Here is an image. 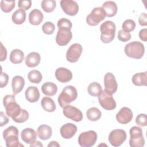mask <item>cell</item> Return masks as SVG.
Here are the masks:
<instances>
[{
  "label": "cell",
  "instance_id": "cell-1",
  "mask_svg": "<svg viewBox=\"0 0 147 147\" xmlns=\"http://www.w3.org/2000/svg\"><path fill=\"white\" fill-rule=\"evenodd\" d=\"M3 104L5 108L6 114L15 120L21 114L22 109L16 102L13 95H6L3 98Z\"/></svg>",
  "mask_w": 147,
  "mask_h": 147
},
{
  "label": "cell",
  "instance_id": "cell-2",
  "mask_svg": "<svg viewBox=\"0 0 147 147\" xmlns=\"http://www.w3.org/2000/svg\"><path fill=\"white\" fill-rule=\"evenodd\" d=\"M78 96L77 90L73 86H67L59 94L57 100L61 107L63 108L74 101Z\"/></svg>",
  "mask_w": 147,
  "mask_h": 147
},
{
  "label": "cell",
  "instance_id": "cell-3",
  "mask_svg": "<svg viewBox=\"0 0 147 147\" xmlns=\"http://www.w3.org/2000/svg\"><path fill=\"white\" fill-rule=\"evenodd\" d=\"M18 130L14 126H10L3 131V137L7 147L24 146L18 140Z\"/></svg>",
  "mask_w": 147,
  "mask_h": 147
},
{
  "label": "cell",
  "instance_id": "cell-4",
  "mask_svg": "<svg viewBox=\"0 0 147 147\" xmlns=\"http://www.w3.org/2000/svg\"><path fill=\"white\" fill-rule=\"evenodd\" d=\"M100 40L104 43L111 42L115 35L116 26L111 21H106L100 26Z\"/></svg>",
  "mask_w": 147,
  "mask_h": 147
},
{
  "label": "cell",
  "instance_id": "cell-5",
  "mask_svg": "<svg viewBox=\"0 0 147 147\" xmlns=\"http://www.w3.org/2000/svg\"><path fill=\"white\" fill-rule=\"evenodd\" d=\"M124 51L127 56L135 59H140L144 56L145 47L140 41H133L126 45Z\"/></svg>",
  "mask_w": 147,
  "mask_h": 147
},
{
  "label": "cell",
  "instance_id": "cell-6",
  "mask_svg": "<svg viewBox=\"0 0 147 147\" xmlns=\"http://www.w3.org/2000/svg\"><path fill=\"white\" fill-rule=\"evenodd\" d=\"M130 138L129 145L131 147H142L145 144V140L142 134V130L138 126H133L129 130Z\"/></svg>",
  "mask_w": 147,
  "mask_h": 147
},
{
  "label": "cell",
  "instance_id": "cell-7",
  "mask_svg": "<svg viewBox=\"0 0 147 147\" xmlns=\"http://www.w3.org/2000/svg\"><path fill=\"white\" fill-rule=\"evenodd\" d=\"M106 17V13L102 7L94 8L87 16L86 22L90 26H96Z\"/></svg>",
  "mask_w": 147,
  "mask_h": 147
},
{
  "label": "cell",
  "instance_id": "cell-8",
  "mask_svg": "<svg viewBox=\"0 0 147 147\" xmlns=\"http://www.w3.org/2000/svg\"><path fill=\"white\" fill-rule=\"evenodd\" d=\"M97 140V134L94 130L82 133L78 137V143L82 147H91L95 145Z\"/></svg>",
  "mask_w": 147,
  "mask_h": 147
},
{
  "label": "cell",
  "instance_id": "cell-9",
  "mask_svg": "<svg viewBox=\"0 0 147 147\" xmlns=\"http://www.w3.org/2000/svg\"><path fill=\"white\" fill-rule=\"evenodd\" d=\"M126 137V133L124 130L115 129L110 133L108 140L112 146L118 147L124 142Z\"/></svg>",
  "mask_w": 147,
  "mask_h": 147
},
{
  "label": "cell",
  "instance_id": "cell-10",
  "mask_svg": "<svg viewBox=\"0 0 147 147\" xmlns=\"http://www.w3.org/2000/svg\"><path fill=\"white\" fill-rule=\"evenodd\" d=\"M98 97L100 105L104 109L113 110L115 109L117 104L112 95L108 94L105 90H102Z\"/></svg>",
  "mask_w": 147,
  "mask_h": 147
},
{
  "label": "cell",
  "instance_id": "cell-11",
  "mask_svg": "<svg viewBox=\"0 0 147 147\" xmlns=\"http://www.w3.org/2000/svg\"><path fill=\"white\" fill-rule=\"evenodd\" d=\"M63 113L67 118L75 122H80L83 119V117L82 111L74 106L66 105L63 107Z\"/></svg>",
  "mask_w": 147,
  "mask_h": 147
},
{
  "label": "cell",
  "instance_id": "cell-12",
  "mask_svg": "<svg viewBox=\"0 0 147 147\" xmlns=\"http://www.w3.org/2000/svg\"><path fill=\"white\" fill-rule=\"evenodd\" d=\"M82 46L78 43L72 44L68 49L66 53V59L70 63H75L80 58L82 53Z\"/></svg>",
  "mask_w": 147,
  "mask_h": 147
},
{
  "label": "cell",
  "instance_id": "cell-13",
  "mask_svg": "<svg viewBox=\"0 0 147 147\" xmlns=\"http://www.w3.org/2000/svg\"><path fill=\"white\" fill-rule=\"evenodd\" d=\"M72 38V33L70 29L59 28L56 36V42L60 46L67 45Z\"/></svg>",
  "mask_w": 147,
  "mask_h": 147
},
{
  "label": "cell",
  "instance_id": "cell-14",
  "mask_svg": "<svg viewBox=\"0 0 147 147\" xmlns=\"http://www.w3.org/2000/svg\"><path fill=\"white\" fill-rule=\"evenodd\" d=\"M105 91L110 95H113L117 90L118 84L114 75L111 72H107L104 76Z\"/></svg>",
  "mask_w": 147,
  "mask_h": 147
},
{
  "label": "cell",
  "instance_id": "cell-15",
  "mask_svg": "<svg viewBox=\"0 0 147 147\" xmlns=\"http://www.w3.org/2000/svg\"><path fill=\"white\" fill-rule=\"evenodd\" d=\"M60 6L63 11L68 16H75L79 11V5L74 1L62 0L60 1Z\"/></svg>",
  "mask_w": 147,
  "mask_h": 147
},
{
  "label": "cell",
  "instance_id": "cell-16",
  "mask_svg": "<svg viewBox=\"0 0 147 147\" xmlns=\"http://www.w3.org/2000/svg\"><path fill=\"white\" fill-rule=\"evenodd\" d=\"M133 112L127 107H122L116 114V119L121 124H127L133 119Z\"/></svg>",
  "mask_w": 147,
  "mask_h": 147
},
{
  "label": "cell",
  "instance_id": "cell-17",
  "mask_svg": "<svg viewBox=\"0 0 147 147\" xmlns=\"http://www.w3.org/2000/svg\"><path fill=\"white\" fill-rule=\"evenodd\" d=\"M77 131V127L72 123H67L63 125L60 130L61 137L65 139L72 138Z\"/></svg>",
  "mask_w": 147,
  "mask_h": 147
},
{
  "label": "cell",
  "instance_id": "cell-18",
  "mask_svg": "<svg viewBox=\"0 0 147 147\" xmlns=\"http://www.w3.org/2000/svg\"><path fill=\"white\" fill-rule=\"evenodd\" d=\"M55 77L56 79L61 83L69 82L72 78V72L64 67H59L55 71Z\"/></svg>",
  "mask_w": 147,
  "mask_h": 147
},
{
  "label": "cell",
  "instance_id": "cell-19",
  "mask_svg": "<svg viewBox=\"0 0 147 147\" xmlns=\"http://www.w3.org/2000/svg\"><path fill=\"white\" fill-rule=\"evenodd\" d=\"M22 140L28 144H32L37 138V133L32 128H25L21 133Z\"/></svg>",
  "mask_w": 147,
  "mask_h": 147
},
{
  "label": "cell",
  "instance_id": "cell-20",
  "mask_svg": "<svg viewBox=\"0 0 147 147\" xmlns=\"http://www.w3.org/2000/svg\"><path fill=\"white\" fill-rule=\"evenodd\" d=\"M25 96L28 102L34 103L38 100L40 95L39 90L36 87L29 86L25 91Z\"/></svg>",
  "mask_w": 147,
  "mask_h": 147
},
{
  "label": "cell",
  "instance_id": "cell-21",
  "mask_svg": "<svg viewBox=\"0 0 147 147\" xmlns=\"http://www.w3.org/2000/svg\"><path fill=\"white\" fill-rule=\"evenodd\" d=\"M41 60V56L37 52H32L29 53L25 57V61L26 66L30 68H33L37 66Z\"/></svg>",
  "mask_w": 147,
  "mask_h": 147
},
{
  "label": "cell",
  "instance_id": "cell-22",
  "mask_svg": "<svg viewBox=\"0 0 147 147\" xmlns=\"http://www.w3.org/2000/svg\"><path fill=\"white\" fill-rule=\"evenodd\" d=\"M25 85V80L21 76H15L13 77L11 81V87L13 93L16 95L20 93L23 89Z\"/></svg>",
  "mask_w": 147,
  "mask_h": 147
},
{
  "label": "cell",
  "instance_id": "cell-23",
  "mask_svg": "<svg viewBox=\"0 0 147 147\" xmlns=\"http://www.w3.org/2000/svg\"><path fill=\"white\" fill-rule=\"evenodd\" d=\"M44 15L38 9H34L32 10L29 15V22L33 25H38L42 21Z\"/></svg>",
  "mask_w": 147,
  "mask_h": 147
},
{
  "label": "cell",
  "instance_id": "cell-24",
  "mask_svg": "<svg viewBox=\"0 0 147 147\" xmlns=\"http://www.w3.org/2000/svg\"><path fill=\"white\" fill-rule=\"evenodd\" d=\"M104 10L106 16L108 17H112L114 16L118 10L117 4L114 1H106L103 3L102 7Z\"/></svg>",
  "mask_w": 147,
  "mask_h": 147
},
{
  "label": "cell",
  "instance_id": "cell-25",
  "mask_svg": "<svg viewBox=\"0 0 147 147\" xmlns=\"http://www.w3.org/2000/svg\"><path fill=\"white\" fill-rule=\"evenodd\" d=\"M38 137L42 140H47L51 138L52 134V128L47 125H40L37 131Z\"/></svg>",
  "mask_w": 147,
  "mask_h": 147
},
{
  "label": "cell",
  "instance_id": "cell-26",
  "mask_svg": "<svg viewBox=\"0 0 147 147\" xmlns=\"http://www.w3.org/2000/svg\"><path fill=\"white\" fill-rule=\"evenodd\" d=\"M133 83L137 86H146L147 85V72H139L135 74L131 79Z\"/></svg>",
  "mask_w": 147,
  "mask_h": 147
},
{
  "label": "cell",
  "instance_id": "cell-27",
  "mask_svg": "<svg viewBox=\"0 0 147 147\" xmlns=\"http://www.w3.org/2000/svg\"><path fill=\"white\" fill-rule=\"evenodd\" d=\"M41 91L47 96H53L57 91V87L53 82H46L41 87Z\"/></svg>",
  "mask_w": 147,
  "mask_h": 147
},
{
  "label": "cell",
  "instance_id": "cell-28",
  "mask_svg": "<svg viewBox=\"0 0 147 147\" xmlns=\"http://www.w3.org/2000/svg\"><path fill=\"white\" fill-rule=\"evenodd\" d=\"M41 105L42 109L48 112H53L56 109V105L53 100L49 97L45 96L42 98Z\"/></svg>",
  "mask_w": 147,
  "mask_h": 147
},
{
  "label": "cell",
  "instance_id": "cell-29",
  "mask_svg": "<svg viewBox=\"0 0 147 147\" xmlns=\"http://www.w3.org/2000/svg\"><path fill=\"white\" fill-rule=\"evenodd\" d=\"M26 19V12L24 10L19 9L16 10L11 16L12 21L17 25L23 24Z\"/></svg>",
  "mask_w": 147,
  "mask_h": 147
},
{
  "label": "cell",
  "instance_id": "cell-30",
  "mask_svg": "<svg viewBox=\"0 0 147 147\" xmlns=\"http://www.w3.org/2000/svg\"><path fill=\"white\" fill-rule=\"evenodd\" d=\"M24 59V52L18 49H13L10 55V60L13 64H20Z\"/></svg>",
  "mask_w": 147,
  "mask_h": 147
},
{
  "label": "cell",
  "instance_id": "cell-31",
  "mask_svg": "<svg viewBox=\"0 0 147 147\" xmlns=\"http://www.w3.org/2000/svg\"><path fill=\"white\" fill-rule=\"evenodd\" d=\"M87 118L89 121H96L99 120L101 116L102 113L100 110L96 107H91L86 112Z\"/></svg>",
  "mask_w": 147,
  "mask_h": 147
},
{
  "label": "cell",
  "instance_id": "cell-32",
  "mask_svg": "<svg viewBox=\"0 0 147 147\" xmlns=\"http://www.w3.org/2000/svg\"><path fill=\"white\" fill-rule=\"evenodd\" d=\"M88 92L92 96H98L102 91L100 84L98 82H92L88 85Z\"/></svg>",
  "mask_w": 147,
  "mask_h": 147
},
{
  "label": "cell",
  "instance_id": "cell-33",
  "mask_svg": "<svg viewBox=\"0 0 147 147\" xmlns=\"http://www.w3.org/2000/svg\"><path fill=\"white\" fill-rule=\"evenodd\" d=\"M28 78L31 83H39L42 78L41 72L36 69L30 71L28 75Z\"/></svg>",
  "mask_w": 147,
  "mask_h": 147
},
{
  "label": "cell",
  "instance_id": "cell-34",
  "mask_svg": "<svg viewBox=\"0 0 147 147\" xmlns=\"http://www.w3.org/2000/svg\"><path fill=\"white\" fill-rule=\"evenodd\" d=\"M41 6L44 11L47 13H51L56 8V3L54 0H43L41 2Z\"/></svg>",
  "mask_w": 147,
  "mask_h": 147
},
{
  "label": "cell",
  "instance_id": "cell-35",
  "mask_svg": "<svg viewBox=\"0 0 147 147\" xmlns=\"http://www.w3.org/2000/svg\"><path fill=\"white\" fill-rule=\"evenodd\" d=\"M15 7V1H1V9L5 13L10 12Z\"/></svg>",
  "mask_w": 147,
  "mask_h": 147
},
{
  "label": "cell",
  "instance_id": "cell-36",
  "mask_svg": "<svg viewBox=\"0 0 147 147\" xmlns=\"http://www.w3.org/2000/svg\"><path fill=\"white\" fill-rule=\"evenodd\" d=\"M136 28V23L134 21L131 19L126 20L122 24V30L126 32H130L133 31Z\"/></svg>",
  "mask_w": 147,
  "mask_h": 147
},
{
  "label": "cell",
  "instance_id": "cell-37",
  "mask_svg": "<svg viewBox=\"0 0 147 147\" xmlns=\"http://www.w3.org/2000/svg\"><path fill=\"white\" fill-rule=\"evenodd\" d=\"M55 30V26L52 22H46L42 26V32L47 34H51L53 33Z\"/></svg>",
  "mask_w": 147,
  "mask_h": 147
},
{
  "label": "cell",
  "instance_id": "cell-38",
  "mask_svg": "<svg viewBox=\"0 0 147 147\" xmlns=\"http://www.w3.org/2000/svg\"><path fill=\"white\" fill-rule=\"evenodd\" d=\"M57 25L58 28H68V29H71L72 27V24L71 21L65 18H60L58 21Z\"/></svg>",
  "mask_w": 147,
  "mask_h": 147
},
{
  "label": "cell",
  "instance_id": "cell-39",
  "mask_svg": "<svg viewBox=\"0 0 147 147\" xmlns=\"http://www.w3.org/2000/svg\"><path fill=\"white\" fill-rule=\"evenodd\" d=\"M118 38L122 42H126L130 40L131 34L129 32H125L122 29H121L118 31Z\"/></svg>",
  "mask_w": 147,
  "mask_h": 147
},
{
  "label": "cell",
  "instance_id": "cell-40",
  "mask_svg": "<svg viewBox=\"0 0 147 147\" xmlns=\"http://www.w3.org/2000/svg\"><path fill=\"white\" fill-rule=\"evenodd\" d=\"M29 117V115L28 112L25 109H22L20 115L15 120H14V121L17 123H23L28 119Z\"/></svg>",
  "mask_w": 147,
  "mask_h": 147
},
{
  "label": "cell",
  "instance_id": "cell-41",
  "mask_svg": "<svg viewBox=\"0 0 147 147\" xmlns=\"http://www.w3.org/2000/svg\"><path fill=\"white\" fill-rule=\"evenodd\" d=\"M136 123L140 126H146L147 125L146 115L145 114H140L136 118Z\"/></svg>",
  "mask_w": 147,
  "mask_h": 147
},
{
  "label": "cell",
  "instance_id": "cell-42",
  "mask_svg": "<svg viewBox=\"0 0 147 147\" xmlns=\"http://www.w3.org/2000/svg\"><path fill=\"white\" fill-rule=\"evenodd\" d=\"M32 5L30 0H20L18 2V6L21 9L26 10H28Z\"/></svg>",
  "mask_w": 147,
  "mask_h": 147
},
{
  "label": "cell",
  "instance_id": "cell-43",
  "mask_svg": "<svg viewBox=\"0 0 147 147\" xmlns=\"http://www.w3.org/2000/svg\"><path fill=\"white\" fill-rule=\"evenodd\" d=\"M9 81V76L5 72H2L1 71V78H0V87L1 88H3L5 87L8 83Z\"/></svg>",
  "mask_w": 147,
  "mask_h": 147
},
{
  "label": "cell",
  "instance_id": "cell-44",
  "mask_svg": "<svg viewBox=\"0 0 147 147\" xmlns=\"http://www.w3.org/2000/svg\"><path fill=\"white\" fill-rule=\"evenodd\" d=\"M138 22L141 26L147 25V15L146 13H142L139 16Z\"/></svg>",
  "mask_w": 147,
  "mask_h": 147
},
{
  "label": "cell",
  "instance_id": "cell-45",
  "mask_svg": "<svg viewBox=\"0 0 147 147\" xmlns=\"http://www.w3.org/2000/svg\"><path fill=\"white\" fill-rule=\"evenodd\" d=\"M0 61H3L6 60L7 57V50L6 48L3 45L2 43L1 42V51H0Z\"/></svg>",
  "mask_w": 147,
  "mask_h": 147
},
{
  "label": "cell",
  "instance_id": "cell-46",
  "mask_svg": "<svg viewBox=\"0 0 147 147\" xmlns=\"http://www.w3.org/2000/svg\"><path fill=\"white\" fill-rule=\"evenodd\" d=\"M9 122V118L7 117L3 111L0 113V126L2 127L6 125Z\"/></svg>",
  "mask_w": 147,
  "mask_h": 147
},
{
  "label": "cell",
  "instance_id": "cell-47",
  "mask_svg": "<svg viewBox=\"0 0 147 147\" xmlns=\"http://www.w3.org/2000/svg\"><path fill=\"white\" fill-rule=\"evenodd\" d=\"M139 37L143 41L146 42L147 41V29L146 28L142 29L140 31Z\"/></svg>",
  "mask_w": 147,
  "mask_h": 147
},
{
  "label": "cell",
  "instance_id": "cell-48",
  "mask_svg": "<svg viewBox=\"0 0 147 147\" xmlns=\"http://www.w3.org/2000/svg\"><path fill=\"white\" fill-rule=\"evenodd\" d=\"M30 147L32 146H43V145L39 141H35L32 144L30 145Z\"/></svg>",
  "mask_w": 147,
  "mask_h": 147
},
{
  "label": "cell",
  "instance_id": "cell-49",
  "mask_svg": "<svg viewBox=\"0 0 147 147\" xmlns=\"http://www.w3.org/2000/svg\"><path fill=\"white\" fill-rule=\"evenodd\" d=\"M48 147H51V146H60V145L58 144L57 142L55 141H51L49 144L48 145Z\"/></svg>",
  "mask_w": 147,
  "mask_h": 147
}]
</instances>
